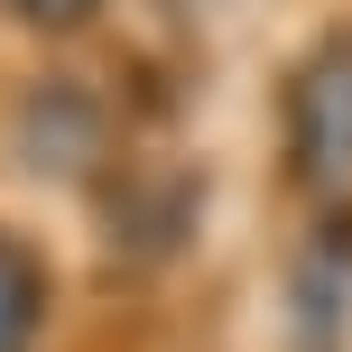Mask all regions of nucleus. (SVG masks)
I'll use <instances>...</instances> for the list:
<instances>
[{"mask_svg":"<svg viewBox=\"0 0 352 352\" xmlns=\"http://www.w3.org/2000/svg\"><path fill=\"white\" fill-rule=\"evenodd\" d=\"M28 10H47V19H65V10H84V0H28Z\"/></svg>","mask_w":352,"mask_h":352,"instance_id":"7ed1b4c3","label":"nucleus"},{"mask_svg":"<svg viewBox=\"0 0 352 352\" xmlns=\"http://www.w3.org/2000/svg\"><path fill=\"white\" fill-rule=\"evenodd\" d=\"M37 316H47V287H37V260L0 241V352H28Z\"/></svg>","mask_w":352,"mask_h":352,"instance_id":"f03ea898","label":"nucleus"},{"mask_svg":"<svg viewBox=\"0 0 352 352\" xmlns=\"http://www.w3.org/2000/svg\"><path fill=\"white\" fill-rule=\"evenodd\" d=\"M297 158L316 176H352V47H334L297 84Z\"/></svg>","mask_w":352,"mask_h":352,"instance_id":"f257e3e1","label":"nucleus"}]
</instances>
